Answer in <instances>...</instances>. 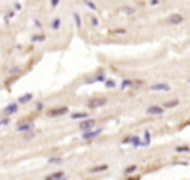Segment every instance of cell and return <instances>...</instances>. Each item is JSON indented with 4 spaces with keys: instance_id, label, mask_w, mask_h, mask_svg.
<instances>
[{
    "instance_id": "cell-4",
    "label": "cell",
    "mask_w": 190,
    "mask_h": 180,
    "mask_svg": "<svg viewBox=\"0 0 190 180\" xmlns=\"http://www.w3.org/2000/svg\"><path fill=\"white\" fill-rule=\"evenodd\" d=\"M182 22H183V17L180 14H172L167 17V23H170V25H179Z\"/></svg>"
},
{
    "instance_id": "cell-11",
    "label": "cell",
    "mask_w": 190,
    "mask_h": 180,
    "mask_svg": "<svg viewBox=\"0 0 190 180\" xmlns=\"http://www.w3.org/2000/svg\"><path fill=\"white\" fill-rule=\"evenodd\" d=\"M72 117L73 120H83V119H89V113L87 112H75V113H72Z\"/></svg>"
},
{
    "instance_id": "cell-12",
    "label": "cell",
    "mask_w": 190,
    "mask_h": 180,
    "mask_svg": "<svg viewBox=\"0 0 190 180\" xmlns=\"http://www.w3.org/2000/svg\"><path fill=\"white\" fill-rule=\"evenodd\" d=\"M33 129V123H20V125L17 127V130L18 132H29V130H32Z\"/></svg>"
},
{
    "instance_id": "cell-2",
    "label": "cell",
    "mask_w": 190,
    "mask_h": 180,
    "mask_svg": "<svg viewBox=\"0 0 190 180\" xmlns=\"http://www.w3.org/2000/svg\"><path fill=\"white\" fill-rule=\"evenodd\" d=\"M67 112H68V108L64 105V107H54V108H48V110H47V115H48V117H58V115H65Z\"/></svg>"
},
{
    "instance_id": "cell-17",
    "label": "cell",
    "mask_w": 190,
    "mask_h": 180,
    "mask_svg": "<svg viewBox=\"0 0 190 180\" xmlns=\"http://www.w3.org/2000/svg\"><path fill=\"white\" fill-rule=\"evenodd\" d=\"M60 18H54V20H52V29H54V30H58V29H60Z\"/></svg>"
},
{
    "instance_id": "cell-15",
    "label": "cell",
    "mask_w": 190,
    "mask_h": 180,
    "mask_svg": "<svg viewBox=\"0 0 190 180\" xmlns=\"http://www.w3.org/2000/svg\"><path fill=\"white\" fill-rule=\"evenodd\" d=\"M180 104V100H177V98H173V100H169V102H165V105L164 107L165 108H173V107H177V105Z\"/></svg>"
},
{
    "instance_id": "cell-31",
    "label": "cell",
    "mask_w": 190,
    "mask_h": 180,
    "mask_svg": "<svg viewBox=\"0 0 190 180\" xmlns=\"http://www.w3.org/2000/svg\"><path fill=\"white\" fill-rule=\"evenodd\" d=\"M58 2H60V0H50L52 7H57V5H58Z\"/></svg>"
},
{
    "instance_id": "cell-14",
    "label": "cell",
    "mask_w": 190,
    "mask_h": 180,
    "mask_svg": "<svg viewBox=\"0 0 190 180\" xmlns=\"http://www.w3.org/2000/svg\"><path fill=\"white\" fill-rule=\"evenodd\" d=\"M33 98V95L32 94H25V95H22V97H18V104H29L30 100Z\"/></svg>"
},
{
    "instance_id": "cell-22",
    "label": "cell",
    "mask_w": 190,
    "mask_h": 180,
    "mask_svg": "<svg viewBox=\"0 0 190 180\" xmlns=\"http://www.w3.org/2000/svg\"><path fill=\"white\" fill-rule=\"evenodd\" d=\"M148 144H150V133H148V130H145V140L142 142V145H145V147H147Z\"/></svg>"
},
{
    "instance_id": "cell-32",
    "label": "cell",
    "mask_w": 190,
    "mask_h": 180,
    "mask_svg": "<svg viewBox=\"0 0 190 180\" xmlns=\"http://www.w3.org/2000/svg\"><path fill=\"white\" fill-rule=\"evenodd\" d=\"M2 123H4V125H7V123H10V119H8V117H5V119L2 120Z\"/></svg>"
},
{
    "instance_id": "cell-6",
    "label": "cell",
    "mask_w": 190,
    "mask_h": 180,
    "mask_svg": "<svg viewBox=\"0 0 190 180\" xmlns=\"http://www.w3.org/2000/svg\"><path fill=\"white\" fill-rule=\"evenodd\" d=\"M17 110H18V102H12L4 108V113L5 115H14V113H17Z\"/></svg>"
},
{
    "instance_id": "cell-9",
    "label": "cell",
    "mask_w": 190,
    "mask_h": 180,
    "mask_svg": "<svg viewBox=\"0 0 190 180\" xmlns=\"http://www.w3.org/2000/svg\"><path fill=\"white\" fill-rule=\"evenodd\" d=\"M123 144H133L135 147H139V145H142V142H140V138L139 137H125L123 138Z\"/></svg>"
},
{
    "instance_id": "cell-33",
    "label": "cell",
    "mask_w": 190,
    "mask_h": 180,
    "mask_svg": "<svg viewBox=\"0 0 190 180\" xmlns=\"http://www.w3.org/2000/svg\"><path fill=\"white\" fill-rule=\"evenodd\" d=\"M42 108H43V104L42 102H39V104H37V110H42Z\"/></svg>"
},
{
    "instance_id": "cell-13",
    "label": "cell",
    "mask_w": 190,
    "mask_h": 180,
    "mask_svg": "<svg viewBox=\"0 0 190 180\" xmlns=\"http://www.w3.org/2000/svg\"><path fill=\"white\" fill-rule=\"evenodd\" d=\"M64 177H65L64 172H54L47 177V180H60V178H64Z\"/></svg>"
},
{
    "instance_id": "cell-28",
    "label": "cell",
    "mask_w": 190,
    "mask_h": 180,
    "mask_svg": "<svg viewBox=\"0 0 190 180\" xmlns=\"http://www.w3.org/2000/svg\"><path fill=\"white\" fill-rule=\"evenodd\" d=\"M125 29H117V30H112V33H125Z\"/></svg>"
},
{
    "instance_id": "cell-29",
    "label": "cell",
    "mask_w": 190,
    "mask_h": 180,
    "mask_svg": "<svg viewBox=\"0 0 190 180\" xmlns=\"http://www.w3.org/2000/svg\"><path fill=\"white\" fill-rule=\"evenodd\" d=\"M90 22H92V25H93V27H97V25H98V20H97L95 17H92V18H90Z\"/></svg>"
},
{
    "instance_id": "cell-36",
    "label": "cell",
    "mask_w": 190,
    "mask_h": 180,
    "mask_svg": "<svg viewBox=\"0 0 190 180\" xmlns=\"http://www.w3.org/2000/svg\"><path fill=\"white\" fill-rule=\"evenodd\" d=\"M158 4V0H150V5H157Z\"/></svg>"
},
{
    "instance_id": "cell-7",
    "label": "cell",
    "mask_w": 190,
    "mask_h": 180,
    "mask_svg": "<svg viewBox=\"0 0 190 180\" xmlns=\"http://www.w3.org/2000/svg\"><path fill=\"white\" fill-rule=\"evenodd\" d=\"M147 113L148 115H162V113H164V108L158 107V105H152V107L147 108Z\"/></svg>"
},
{
    "instance_id": "cell-25",
    "label": "cell",
    "mask_w": 190,
    "mask_h": 180,
    "mask_svg": "<svg viewBox=\"0 0 190 180\" xmlns=\"http://www.w3.org/2000/svg\"><path fill=\"white\" fill-rule=\"evenodd\" d=\"M105 87H107V88H114L115 87V80H105Z\"/></svg>"
},
{
    "instance_id": "cell-27",
    "label": "cell",
    "mask_w": 190,
    "mask_h": 180,
    "mask_svg": "<svg viewBox=\"0 0 190 180\" xmlns=\"http://www.w3.org/2000/svg\"><path fill=\"white\" fill-rule=\"evenodd\" d=\"M12 17H14V12H8V14L4 17V20H5V22H8V18H12Z\"/></svg>"
},
{
    "instance_id": "cell-8",
    "label": "cell",
    "mask_w": 190,
    "mask_h": 180,
    "mask_svg": "<svg viewBox=\"0 0 190 180\" xmlns=\"http://www.w3.org/2000/svg\"><path fill=\"white\" fill-rule=\"evenodd\" d=\"M150 90H162V92H169L170 85H169V83H154V85H150Z\"/></svg>"
},
{
    "instance_id": "cell-34",
    "label": "cell",
    "mask_w": 190,
    "mask_h": 180,
    "mask_svg": "<svg viewBox=\"0 0 190 180\" xmlns=\"http://www.w3.org/2000/svg\"><path fill=\"white\" fill-rule=\"evenodd\" d=\"M125 12H127V14H133V12H135V8H125Z\"/></svg>"
},
{
    "instance_id": "cell-35",
    "label": "cell",
    "mask_w": 190,
    "mask_h": 180,
    "mask_svg": "<svg viewBox=\"0 0 190 180\" xmlns=\"http://www.w3.org/2000/svg\"><path fill=\"white\" fill-rule=\"evenodd\" d=\"M20 8H22V5L17 2V4H15V10H20Z\"/></svg>"
},
{
    "instance_id": "cell-16",
    "label": "cell",
    "mask_w": 190,
    "mask_h": 180,
    "mask_svg": "<svg viewBox=\"0 0 190 180\" xmlns=\"http://www.w3.org/2000/svg\"><path fill=\"white\" fill-rule=\"evenodd\" d=\"M144 87V80H132V87L130 88H140Z\"/></svg>"
},
{
    "instance_id": "cell-26",
    "label": "cell",
    "mask_w": 190,
    "mask_h": 180,
    "mask_svg": "<svg viewBox=\"0 0 190 180\" xmlns=\"http://www.w3.org/2000/svg\"><path fill=\"white\" fill-rule=\"evenodd\" d=\"M83 2H85V4H87V5H89V7H90V8H92V10H97V5L93 4V2H90V0H83Z\"/></svg>"
},
{
    "instance_id": "cell-10",
    "label": "cell",
    "mask_w": 190,
    "mask_h": 180,
    "mask_svg": "<svg viewBox=\"0 0 190 180\" xmlns=\"http://www.w3.org/2000/svg\"><path fill=\"white\" fill-rule=\"evenodd\" d=\"M107 169H108L107 163H102V165H95V167H92V169H89V172L90 173H98V172H105Z\"/></svg>"
},
{
    "instance_id": "cell-1",
    "label": "cell",
    "mask_w": 190,
    "mask_h": 180,
    "mask_svg": "<svg viewBox=\"0 0 190 180\" xmlns=\"http://www.w3.org/2000/svg\"><path fill=\"white\" fill-rule=\"evenodd\" d=\"M107 98L105 97H97V98H92V100L87 104V107L89 108H98V107H104V105H107Z\"/></svg>"
},
{
    "instance_id": "cell-19",
    "label": "cell",
    "mask_w": 190,
    "mask_h": 180,
    "mask_svg": "<svg viewBox=\"0 0 190 180\" xmlns=\"http://www.w3.org/2000/svg\"><path fill=\"white\" fill-rule=\"evenodd\" d=\"M43 40H45V35H43V33H39V35L32 37V42H43Z\"/></svg>"
},
{
    "instance_id": "cell-18",
    "label": "cell",
    "mask_w": 190,
    "mask_h": 180,
    "mask_svg": "<svg viewBox=\"0 0 190 180\" xmlns=\"http://www.w3.org/2000/svg\"><path fill=\"white\" fill-rule=\"evenodd\" d=\"M129 87H132V80L125 79V80L122 82V85H120V88H122V90H125V88H129Z\"/></svg>"
},
{
    "instance_id": "cell-24",
    "label": "cell",
    "mask_w": 190,
    "mask_h": 180,
    "mask_svg": "<svg viewBox=\"0 0 190 180\" xmlns=\"http://www.w3.org/2000/svg\"><path fill=\"white\" fill-rule=\"evenodd\" d=\"M73 20H75L77 27H82V22H80V15L77 14V12H73Z\"/></svg>"
},
{
    "instance_id": "cell-38",
    "label": "cell",
    "mask_w": 190,
    "mask_h": 180,
    "mask_svg": "<svg viewBox=\"0 0 190 180\" xmlns=\"http://www.w3.org/2000/svg\"><path fill=\"white\" fill-rule=\"evenodd\" d=\"M0 125H2V122H0Z\"/></svg>"
},
{
    "instance_id": "cell-3",
    "label": "cell",
    "mask_w": 190,
    "mask_h": 180,
    "mask_svg": "<svg viewBox=\"0 0 190 180\" xmlns=\"http://www.w3.org/2000/svg\"><path fill=\"white\" fill-rule=\"evenodd\" d=\"M93 127H95V120L93 119H83L82 122H80L79 129L82 130V132H85V130H90V129H93Z\"/></svg>"
},
{
    "instance_id": "cell-20",
    "label": "cell",
    "mask_w": 190,
    "mask_h": 180,
    "mask_svg": "<svg viewBox=\"0 0 190 180\" xmlns=\"http://www.w3.org/2000/svg\"><path fill=\"white\" fill-rule=\"evenodd\" d=\"M175 150L179 152V154H180V152H188V150H190V147H188V145H179V147H177Z\"/></svg>"
},
{
    "instance_id": "cell-30",
    "label": "cell",
    "mask_w": 190,
    "mask_h": 180,
    "mask_svg": "<svg viewBox=\"0 0 190 180\" xmlns=\"http://www.w3.org/2000/svg\"><path fill=\"white\" fill-rule=\"evenodd\" d=\"M18 72H20L18 67H12V69H10V73H18Z\"/></svg>"
},
{
    "instance_id": "cell-21",
    "label": "cell",
    "mask_w": 190,
    "mask_h": 180,
    "mask_svg": "<svg viewBox=\"0 0 190 180\" xmlns=\"http://www.w3.org/2000/svg\"><path fill=\"white\" fill-rule=\"evenodd\" d=\"M62 157H50V159H48V163H60L62 162Z\"/></svg>"
},
{
    "instance_id": "cell-23",
    "label": "cell",
    "mask_w": 190,
    "mask_h": 180,
    "mask_svg": "<svg viewBox=\"0 0 190 180\" xmlns=\"http://www.w3.org/2000/svg\"><path fill=\"white\" fill-rule=\"evenodd\" d=\"M137 170V165H130V167H127L125 169V175H130V173H133Z\"/></svg>"
},
{
    "instance_id": "cell-37",
    "label": "cell",
    "mask_w": 190,
    "mask_h": 180,
    "mask_svg": "<svg viewBox=\"0 0 190 180\" xmlns=\"http://www.w3.org/2000/svg\"><path fill=\"white\" fill-rule=\"evenodd\" d=\"M188 82H190V77H188Z\"/></svg>"
},
{
    "instance_id": "cell-5",
    "label": "cell",
    "mask_w": 190,
    "mask_h": 180,
    "mask_svg": "<svg viewBox=\"0 0 190 180\" xmlns=\"http://www.w3.org/2000/svg\"><path fill=\"white\" fill-rule=\"evenodd\" d=\"M102 133V129H95V130H85V132H83V138H85V140H92V138H95V137H98V135H100Z\"/></svg>"
}]
</instances>
